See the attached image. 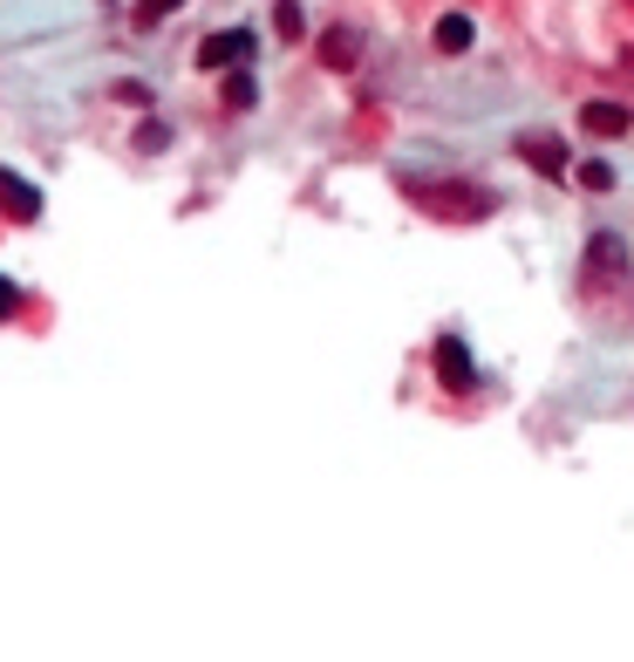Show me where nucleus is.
Returning a JSON list of instances; mask_svg holds the SVG:
<instances>
[{
	"mask_svg": "<svg viewBox=\"0 0 634 662\" xmlns=\"http://www.w3.org/2000/svg\"><path fill=\"white\" fill-rule=\"evenodd\" d=\"M253 55V34L246 28H232V34H205L198 42V69H240Z\"/></svg>",
	"mask_w": 634,
	"mask_h": 662,
	"instance_id": "nucleus-1",
	"label": "nucleus"
},
{
	"mask_svg": "<svg viewBox=\"0 0 634 662\" xmlns=\"http://www.w3.org/2000/svg\"><path fill=\"white\" fill-rule=\"evenodd\" d=\"M0 212H8L14 225H34L42 219V191H34L21 171H0Z\"/></svg>",
	"mask_w": 634,
	"mask_h": 662,
	"instance_id": "nucleus-2",
	"label": "nucleus"
},
{
	"mask_svg": "<svg viewBox=\"0 0 634 662\" xmlns=\"http://www.w3.org/2000/svg\"><path fill=\"white\" fill-rule=\"evenodd\" d=\"M437 376H444L451 389H478V369H471V348H464L457 335H444V341H437Z\"/></svg>",
	"mask_w": 634,
	"mask_h": 662,
	"instance_id": "nucleus-3",
	"label": "nucleus"
},
{
	"mask_svg": "<svg viewBox=\"0 0 634 662\" xmlns=\"http://www.w3.org/2000/svg\"><path fill=\"white\" fill-rule=\"evenodd\" d=\"M627 124H634L627 103H587V109H580V130H587V137H627Z\"/></svg>",
	"mask_w": 634,
	"mask_h": 662,
	"instance_id": "nucleus-4",
	"label": "nucleus"
},
{
	"mask_svg": "<svg viewBox=\"0 0 634 662\" xmlns=\"http://www.w3.org/2000/svg\"><path fill=\"white\" fill-rule=\"evenodd\" d=\"M519 158L539 178H567V144H546V137H519Z\"/></svg>",
	"mask_w": 634,
	"mask_h": 662,
	"instance_id": "nucleus-5",
	"label": "nucleus"
},
{
	"mask_svg": "<svg viewBox=\"0 0 634 662\" xmlns=\"http://www.w3.org/2000/svg\"><path fill=\"white\" fill-rule=\"evenodd\" d=\"M430 42H437L444 55H464L471 42H478V28H471V14H437V28H430Z\"/></svg>",
	"mask_w": 634,
	"mask_h": 662,
	"instance_id": "nucleus-6",
	"label": "nucleus"
},
{
	"mask_svg": "<svg viewBox=\"0 0 634 662\" xmlns=\"http://www.w3.org/2000/svg\"><path fill=\"white\" fill-rule=\"evenodd\" d=\"M355 49H362V34L335 21V28H328V42H321V62H328V69H348V62H355Z\"/></svg>",
	"mask_w": 634,
	"mask_h": 662,
	"instance_id": "nucleus-7",
	"label": "nucleus"
},
{
	"mask_svg": "<svg viewBox=\"0 0 634 662\" xmlns=\"http://www.w3.org/2000/svg\"><path fill=\"white\" fill-rule=\"evenodd\" d=\"M178 8H184V0H137V8H130V21H137V28H157V21H171Z\"/></svg>",
	"mask_w": 634,
	"mask_h": 662,
	"instance_id": "nucleus-8",
	"label": "nucleus"
},
{
	"mask_svg": "<svg viewBox=\"0 0 634 662\" xmlns=\"http://www.w3.org/2000/svg\"><path fill=\"white\" fill-rule=\"evenodd\" d=\"M253 96H260L253 75H232V83H225V103H232V109H253Z\"/></svg>",
	"mask_w": 634,
	"mask_h": 662,
	"instance_id": "nucleus-9",
	"label": "nucleus"
},
{
	"mask_svg": "<svg viewBox=\"0 0 634 662\" xmlns=\"http://www.w3.org/2000/svg\"><path fill=\"white\" fill-rule=\"evenodd\" d=\"M273 28L294 42V34H300V0H281V8H273Z\"/></svg>",
	"mask_w": 634,
	"mask_h": 662,
	"instance_id": "nucleus-10",
	"label": "nucleus"
},
{
	"mask_svg": "<svg viewBox=\"0 0 634 662\" xmlns=\"http://www.w3.org/2000/svg\"><path fill=\"white\" fill-rule=\"evenodd\" d=\"M580 185H587V191H607V185H614V165H601V158L580 165Z\"/></svg>",
	"mask_w": 634,
	"mask_h": 662,
	"instance_id": "nucleus-11",
	"label": "nucleus"
},
{
	"mask_svg": "<svg viewBox=\"0 0 634 662\" xmlns=\"http://www.w3.org/2000/svg\"><path fill=\"white\" fill-rule=\"evenodd\" d=\"M137 144H144V150H165V144H171V130H165V124H144V130H137Z\"/></svg>",
	"mask_w": 634,
	"mask_h": 662,
	"instance_id": "nucleus-12",
	"label": "nucleus"
},
{
	"mask_svg": "<svg viewBox=\"0 0 634 662\" xmlns=\"http://www.w3.org/2000/svg\"><path fill=\"white\" fill-rule=\"evenodd\" d=\"M14 307H21V287H14V281H0V322H8Z\"/></svg>",
	"mask_w": 634,
	"mask_h": 662,
	"instance_id": "nucleus-13",
	"label": "nucleus"
}]
</instances>
